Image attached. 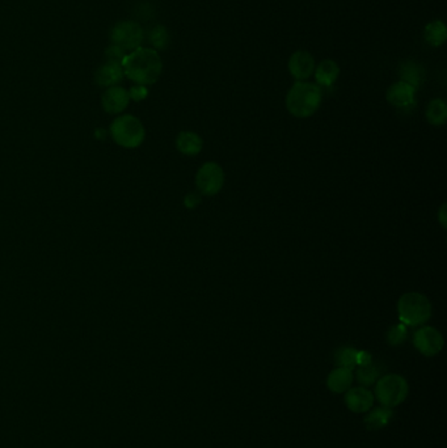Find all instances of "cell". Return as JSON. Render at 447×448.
Masks as SVG:
<instances>
[{
    "label": "cell",
    "instance_id": "6da1fadb",
    "mask_svg": "<svg viewBox=\"0 0 447 448\" xmlns=\"http://www.w3.org/2000/svg\"><path fill=\"white\" fill-rule=\"evenodd\" d=\"M124 74L141 86H150L162 75L163 63L155 49L138 48L125 57Z\"/></svg>",
    "mask_w": 447,
    "mask_h": 448
},
{
    "label": "cell",
    "instance_id": "7a4b0ae2",
    "mask_svg": "<svg viewBox=\"0 0 447 448\" xmlns=\"http://www.w3.org/2000/svg\"><path fill=\"white\" fill-rule=\"evenodd\" d=\"M320 87L310 82H296L286 95V108L296 118H308L322 104Z\"/></svg>",
    "mask_w": 447,
    "mask_h": 448
},
{
    "label": "cell",
    "instance_id": "3957f363",
    "mask_svg": "<svg viewBox=\"0 0 447 448\" xmlns=\"http://www.w3.org/2000/svg\"><path fill=\"white\" fill-rule=\"evenodd\" d=\"M432 303L427 296L420 293H405L398 302V315L405 326H421L432 317Z\"/></svg>",
    "mask_w": 447,
    "mask_h": 448
},
{
    "label": "cell",
    "instance_id": "277c9868",
    "mask_svg": "<svg viewBox=\"0 0 447 448\" xmlns=\"http://www.w3.org/2000/svg\"><path fill=\"white\" fill-rule=\"evenodd\" d=\"M374 397L387 408H396L408 397L409 384L399 373L382 375L374 384Z\"/></svg>",
    "mask_w": 447,
    "mask_h": 448
},
{
    "label": "cell",
    "instance_id": "5b68a950",
    "mask_svg": "<svg viewBox=\"0 0 447 448\" xmlns=\"http://www.w3.org/2000/svg\"><path fill=\"white\" fill-rule=\"evenodd\" d=\"M111 135L115 143L124 148H137L144 141L146 132L142 122L134 115L117 117L111 124Z\"/></svg>",
    "mask_w": 447,
    "mask_h": 448
},
{
    "label": "cell",
    "instance_id": "8992f818",
    "mask_svg": "<svg viewBox=\"0 0 447 448\" xmlns=\"http://www.w3.org/2000/svg\"><path fill=\"white\" fill-rule=\"evenodd\" d=\"M143 29L135 21H120L111 30L112 45L122 49L124 51H134L142 45Z\"/></svg>",
    "mask_w": 447,
    "mask_h": 448
},
{
    "label": "cell",
    "instance_id": "52a82bcc",
    "mask_svg": "<svg viewBox=\"0 0 447 448\" xmlns=\"http://www.w3.org/2000/svg\"><path fill=\"white\" fill-rule=\"evenodd\" d=\"M225 185V172L218 162H205L196 174V188L201 196L213 197Z\"/></svg>",
    "mask_w": 447,
    "mask_h": 448
},
{
    "label": "cell",
    "instance_id": "ba28073f",
    "mask_svg": "<svg viewBox=\"0 0 447 448\" xmlns=\"http://www.w3.org/2000/svg\"><path fill=\"white\" fill-rule=\"evenodd\" d=\"M413 345L419 353L425 357H436L443 349V335L442 333L429 325H424L416 331L413 335Z\"/></svg>",
    "mask_w": 447,
    "mask_h": 448
},
{
    "label": "cell",
    "instance_id": "9c48e42d",
    "mask_svg": "<svg viewBox=\"0 0 447 448\" xmlns=\"http://www.w3.org/2000/svg\"><path fill=\"white\" fill-rule=\"evenodd\" d=\"M374 393L366 387L351 388L349 391L345 392L344 397L346 408L357 414L367 413L374 407Z\"/></svg>",
    "mask_w": 447,
    "mask_h": 448
},
{
    "label": "cell",
    "instance_id": "30bf717a",
    "mask_svg": "<svg viewBox=\"0 0 447 448\" xmlns=\"http://www.w3.org/2000/svg\"><path fill=\"white\" fill-rule=\"evenodd\" d=\"M289 71L296 82H306L314 74V57L303 50L295 51L289 59Z\"/></svg>",
    "mask_w": 447,
    "mask_h": 448
},
{
    "label": "cell",
    "instance_id": "8fae6325",
    "mask_svg": "<svg viewBox=\"0 0 447 448\" xmlns=\"http://www.w3.org/2000/svg\"><path fill=\"white\" fill-rule=\"evenodd\" d=\"M386 98L391 105L399 108V109H405V108H409L415 104L416 88H413L408 83L400 80L398 83H394L387 89Z\"/></svg>",
    "mask_w": 447,
    "mask_h": 448
},
{
    "label": "cell",
    "instance_id": "7c38bea8",
    "mask_svg": "<svg viewBox=\"0 0 447 448\" xmlns=\"http://www.w3.org/2000/svg\"><path fill=\"white\" fill-rule=\"evenodd\" d=\"M129 101H130L129 92L122 87L118 86L108 88L103 95V100H101L105 112L111 113V115L122 113L129 105Z\"/></svg>",
    "mask_w": 447,
    "mask_h": 448
},
{
    "label": "cell",
    "instance_id": "4fadbf2b",
    "mask_svg": "<svg viewBox=\"0 0 447 448\" xmlns=\"http://www.w3.org/2000/svg\"><path fill=\"white\" fill-rule=\"evenodd\" d=\"M124 75L122 65L108 60L96 71V83L100 87L111 88L117 86L124 79Z\"/></svg>",
    "mask_w": 447,
    "mask_h": 448
},
{
    "label": "cell",
    "instance_id": "5bb4252c",
    "mask_svg": "<svg viewBox=\"0 0 447 448\" xmlns=\"http://www.w3.org/2000/svg\"><path fill=\"white\" fill-rule=\"evenodd\" d=\"M354 375L352 370L336 367L327 378V387L333 393H345L352 388Z\"/></svg>",
    "mask_w": 447,
    "mask_h": 448
},
{
    "label": "cell",
    "instance_id": "9a60e30c",
    "mask_svg": "<svg viewBox=\"0 0 447 448\" xmlns=\"http://www.w3.org/2000/svg\"><path fill=\"white\" fill-rule=\"evenodd\" d=\"M392 417H394L392 409L381 405V407H377L374 409L371 408L369 410V414L363 418V423H365L366 429L371 430V431H378V430L387 428Z\"/></svg>",
    "mask_w": 447,
    "mask_h": 448
},
{
    "label": "cell",
    "instance_id": "2e32d148",
    "mask_svg": "<svg viewBox=\"0 0 447 448\" xmlns=\"http://www.w3.org/2000/svg\"><path fill=\"white\" fill-rule=\"evenodd\" d=\"M176 147L182 155L196 156L203 148V141L199 134L193 132H181L176 138Z\"/></svg>",
    "mask_w": 447,
    "mask_h": 448
},
{
    "label": "cell",
    "instance_id": "e0dca14e",
    "mask_svg": "<svg viewBox=\"0 0 447 448\" xmlns=\"http://www.w3.org/2000/svg\"><path fill=\"white\" fill-rule=\"evenodd\" d=\"M315 79L317 86L331 87L340 75V67L331 59H325L315 67Z\"/></svg>",
    "mask_w": 447,
    "mask_h": 448
},
{
    "label": "cell",
    "instance_id": "ac0fdd59",
    "mask_svg": "<svg viewBox=\"0 0 447 448\" xmlns=\"http://www.w3.org/2000/svg\"><path fill=\"white\" fill-rule=\"evenodd\" d=\"M424 37L430 46L438 48V46L443 45L447 39L446 25L439 20L432 21L425 27Z\"/></svg>",
    "mask_w": 447,
    "mask_h": 448
},
{
    "label": "cell",
    "instance_id": "d6986e66",
    "mask_svg": "<svg viewBox=\"0 0 447 448\" xmlns=\"http://www.w3.org/2000/svg\"><path fill=\"white\" fill-rule=\"evenodd\" d=\"M400 77H401V82H405V83H408L413 88L417 89L421 86L425 74H424L422 67L417 65V63H415V62H412V60H408V62H404L401 65Z\"/></svg>",
    "mask_w": 447,
    "mask_h": 448
},
{
    "label": "cell",
    "instance_id": "ffe728a7",
    "mask_svg": "<svg viewBox=\"0 0 447 448\" xmlns=\"http://www.w3.org/2000/svg\"><path fill=\"white\" fill-rule=\"evenodd\" d=\"M427 120L433 126H442L446 124L447 121V105L446 103L441 98H434L429 103L427 108Z\"/></svg>",
    "mask_w": 447,
    "mask_h": 448
},
{
    "label": "cell",
    "instance_id": "44dd1931",
    "mask_svg": "<svg viewBox=\"0 0 447 448\" xmlns=\"http://www.w3.org/2000/svg\"><path fill=\"white\" fill-rule=\"evenodd\" d=\"M355 376H357L358 383L361 384V387L367 388V387H371V385H374L375 383L378 382V379L382 376L381 369L371 362L367 366L358 367Z\"/></svg>",
    "mask_w": 447,
    "mask_h": 448
},
{
    "label": "cell",
    "instance_id": "7402d4cb",
    "mask_svg": "<svg viewBox=\"0 0 447 448\" xmlns=\"http://www.w3.org/2000/svg\"><path fill=\"white\" fill-rule=\"evenodd\" d=\"M357 352L353 347H341L334 354V361L337 367L352 370L357 367Z\"/></svg>",
    "mask_w": 447,
    "mask_h": 448
},
{
    "label": "cell",
    "instance_id": "603a6c76",
    "mask_svg": "<svg viewBox=\"0 0 447 448\" xmlns=\"http://www.w3.org/2000/svg\"><path fill=\"white\" fill-rule=\"evenodd\" d=\"M150 42L153 44L155 49H165L168 42H170V36H168V32L164 27H155V28L150 32Z\"/></svg>",
    "mask_w": 447,
    "mask_h": 448
},
{
    "label": "cell",
    "instance_id": "cb8c5ba5",
    "mask_svg": "<svg viewBox=\"0 0 447 448\" xmlns=\"http://www.w3.org/2000/svg\"><path fill=\"white\" fill-rule=\"evenodd\" d=\"M407 326L404 324L395 325L387 332V343L391 346H400L401 343L407 340Z\"/></svg>",
    "mask_w": 447,
    "mask_h": 448
},
{
    "label": "cell",
    "instance_id": "d4e9b609",
    "mask_svg": "<svg viewBox=\"0 0 447 448\" xmlns=\"http://www.w3.org/2000/svg\"><path fill=\"white\" fill-rule=\"evenodd\" d=\"M105 56H106L109 62H115V63H118V65H122L125 57H126L127 54H126V51H124L122 49L118 48V46H115V45H111L109 48L106 49Z\"/></svg>",
    "mask_w": 447,
    "mask_h": 448
},
{
    "label": "cell",
    "instance_id": "484cf974",
    "mask_svg": "<svg viewBox=\"0 0 447 448\" xmlns=\"http://www.w3.org/2000/svg\"><path fill=\"white\" fill-rule=\"evenodd\" d=\"M149 95V91L146 86H141V84H137L134 86L130 91H129V97L134 100V101H142Z\"/></svg>",
    "mask_w": 447,
    "mask_h": 448
},
{
    "label": "cell",
    "instance_id": "4316f807",
    "mask_svg": "<svg viewBox=\"0 0 447 448\" xmlns=\"http://www.w3.org/2000/svg\"><path fill=\"white\" fill-rule=\"evenodd\" d=\"M201 202H202V196H201L200 193H196V191H191L184 198V205L188 209H196L197 206H200Z\"/></svg>",
    "mask_w": 447,
    "mask_h": 448
},
{
    "label": "cell",
    "instance_id": "83f0119b",
    "mask_svg": "<svg viewBox=\"0 0 447 448\" xmlns=\"http://www.w3.org/2000/svg\"><path fill=\"white\" fill-rule=\"evenodd\" d=\"M372 362V358H371L370 353L367 352H357V366L362 367V366H367Z\"/></svg>",
    "mask_w": 447,
    "mask_h": 448
},
{
    "label": "cell",
    "instance_id": "f1b7e54d",
    "mask_svg": "<svg viewBox=\"0 0 447 448\" xmlns=\"http://www.w3.org/2000/svg\"><path fill=\"white\" fill-rule=\"evenodd\" d=\"M438 222H439V224L442 226V229H447V205L446 203H443L441 207H439V210H438L437 214Z\"/></svg>",
    "mask_w": 447,
    "mask_h": 448
}]
</instances>
